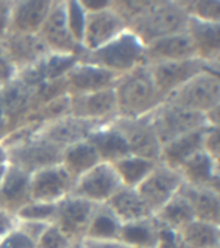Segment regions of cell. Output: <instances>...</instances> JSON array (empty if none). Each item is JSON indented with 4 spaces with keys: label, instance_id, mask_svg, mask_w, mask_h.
Here are the masks:
<instances>
[{
    "label": "cell",
    "instance_id": "6da1fadb",
    "mask_svg": "<svg viewBox=\"0 0 220 248\" xmlns=\"http://www.w3.org/2000/svg\"><path fill=\"white\" fill-rule=\"evenodd\" d=\"M114 92L119 118H144L151 115L165 102V98L155 87L148 65H141L120 75L114 85Z\"/></svg>",
    "mask_w": 220,
    "mask_h": 248
},
{
    "label": "cell",
    "instance_id": "7a4b0ae2",
    "mask_svg": "<svg viewBox=\"0 0 220 248\" xmlns=\"http://www.w3.org/2000/svg\"><path fill=\"white\" fill-rule=\"evenodd\" d=\"M189 16L182 0H149L139 16L128 25L141 42L147 46L169 35L186 31Z\"/></svg>",
    "mask_w": 220,
    "mask_h": 248
},
{
    "label": "cell",
    "instance_id": "3957f363",
    "mask_svg": "<svg viewBox=\"0 0 220 248\" xmlns=\"http://www.w3.org/2000/svg\"><path fill=\"white\" fill-rule=\"evenodd\" d=\"M79 61L89 62L118 77L145 63V44L132 31L126 30L118 38L92 52H83Z\"/></svg>",
    "mask_w": 220,
    "mask_h": 248
},
{
    "label": "cell",
    "instance_id": "277c9868",
    "mask_svg": "<svg viewBox=\"0 0 220 248\" xmlns=\"http://www.w3.org/2000/svg\"><path fill=\"white\" fill-rule=\"evenodd\" d=\"M151 119L162 145L207 124L205 114L169 101H165L155 111L152 112Z\"/></svg>",
    "mask_w": 220,
    "mask_h": 248
},
{
    "label": "cell",
    "instance_id": "5b68a950",
    "mask_svg": "<svg viewBox=\"0 0 220 248\" xmlns=\"http://www.w3.org/2000/svg\"><path fill=\"white\" fill-rule=\"evenodd\" d=\"M5 150L12 166L18 167L31 174L46 167L60 164L64 149L50 142L36 132L29 139Z\"/></svg>",
    "mask_w": 220,
    "mask_h": 248
},
{
    "label": "cell",
    "instance_id": "8992f818",
    "mask_svg": "<svg viewBox=\"0 0 220 248\" xmlns=\"http://www.w3.org/2000/svg\"><path fill=\"white\" fill-rule=\"evenodd\" d=\"M126 30H128L127 22L113 7L112 1L108 7L87 12L82 48L85 52L99 49L118 38Z\"/></svg>",
    "mask_w": 220,
    "mask_h": 248
},
{
    "label": "cell",
    "instance_id": "52a82bcc",
    "mask_svg": "<svg viewBox=\"0 0 220 248\" xmlns=\"http://www.w3.org/2000/svg\"><path fill=\"white\" fill-rule=\"evenodd\" d=\"M166 101L206 115L220 102V79L205 70L172 93Z\"/></svg>",
    "mask_w": 220,
    "mask_h": 248
},
{
    "label": "cell",
    "instance_id": "ba28073f",
    "mask_svg": "<svg viewBox=\"0 0 220 248\" xmlns=\"http://www.w3.org/2000/svg\"><path fill=\"white\" fill-rule=\"evenodd\" d=\"M183 185L184 180L179 170L158 162L154 170L136 187V190L149 212L154 216L178 193Z\"/></svg>",
    "mask_w": 220,
    "mask_h": 248
},
{
    "label": "cell",
    "instance_id": "9c48e42d",
    "mask_svg": "<svg viewBox=\"0 0 220 248\" xmlns=\"http://www.w3.org/2000/svg\"><path fill=\"white\" fill-rule=\"evenodd\" d=\"M122 186L113 164L100 162L75 180L71 194L93 204H106Z\"/></svg>",
    "mask_w": 220,
    "mask_h": 248
},
{
    "label": "cell",
    "instance_id": "30bf717a",
    "mask_svg": "<svg viewBox=\"0 0 220 248\" xmlns=\"http://www.w3.org/2000/svg\"><path fill=\"white\" fill-rule=\"evenodd\" d=\"M74 184L61 163L42 168L30 174V201L56 204L73 193Z\"/></svg>",
    "mask_w": 220,
    "mask_h": 248
},
{
    "label": "cell",
    "instance_id": "8fae6325",
    "mask_svg": "<svg viewBox=\"0 0 220 248\" xmlns=\"http://www.w3.org/2000/svg\"><path fill=\"white\" fill-rule=\"evenodd\" d=\"M39 36L51 53L74 54L81 57L85 52L71 36L66 21L65 0H53Z\"/></svg>",
    "mask_w": 220,
    "mask_h": 248
},
{
    "label": "cell",
    "instance_id": "7c38bea8",
    "mask_svg": "<svg viewBox=\"0 0 220 248\" xmlns=\"http://www.w3.org/2000/svg\"><path fill=\"white\" fill-rule=\"evenodd\" d=\"M69 96L70 115L102 125L114 123L119 118L114 88L87 94Z\"/></svg>",
    "mask_w": 220,
    "mask_h": 248
},
{
    "label": "cell",
    "instance_id": "4fadbf2b",
    "mask_svg": "<svg viewBox=\"0 0 220 248\" xmlns=\"http://www.w3.org/2000/svg\"><path fill=\"white\" fill-rule=\"evenodd\" d=\"M151 69L154 84L165 101L186 85L198 74L205 71V62L198 58H189L183 61L158 62L148 65Z\"/></svg>",
    "mask_w": 220,
    "mask_h": 248
},
{
    "label": "cell",
    "instance_id": "5bb4252c",
    "mask_svg": "<svg viewBox=\"0 0 220 248\" xmlns=\"http://www.w3.org/2000/svg\"><path fill=\"white\" fill-rule=\"evenodd\" d=\"M113 124L126 137L131 154L159 162L162 143L152 124L151 115L137 119L118 118Z\"/></svg>",
    "mask_w": 220,
    "mask_h": 248
},
{
    "label": "cell",
    "instance_id": "9a60e30c",
    "mask_svg": "<svg viewBox=\"0 0 220 248\" xmlns=\"http://www.w3.org/2000/svg\"><path fill=\"white\" fill-rule=\"evenodd\" d=\"M96 204L70 194L56 203L53 224L74 240H83Z\"/></svg>",
    "mask_w": 220,
    "mask_h": 248
},
{
    "label": "cell",
    "instance_id": "2e32d148",
    "mask_svg": "<svg viewBox=\"0 0 220 248\" xmlns=\"http://www.w3.org/2000/svg\"><path fill=\"white\" fill-rule=\"evenodd\" d=\"M118 75L89 62L78 61L65 77L69 94H87L114 88Z\"/></svg>",
    "mask_w": 220,
    "mask_h": 248
},
{
    "label": "cell",
    "instance_id": "e0dca14e",
    "mask_svg": "<svg viewBox=\"0 0 220 248\" xmlns=\"http://www.w3.org/2000/svg\"><path fill=\"white\" fill-rule=\"evenodd\" d=\"M0 43L18 73L34 66L51 53L39 34L8 32Z\"/></svg>",
    "mask_w": 220,
    "mask_h": 248
},
{
    "label": "cell",
    "instance_id": "ac0fdd59",
    "mask_svg": "<svg viewBox=\"0 0 220 248\" xmlns=\"http://www.w3.org/2000/svg\"><path fill=\"white\" fill-rule=\"evenodd\" d=\"M101 125L102 124L81 119L77 116L65 115L42 125L39 128L38 135L61 149H65L70 145L87 140L89 135Z\"/></svg>",
    "mask_w": 220,
    "mask_h": 248
},
{
    "label": "cell",
    "instance_id": "d6986e66",
    "mask_svg": "<svg viewBox=\"0 0 220 248\" xmlns=\"http://www.w3.org/2000/svg\"><path fill=\"white\" fill-rule=\"evenodd\" d=\"M53 0H12L9 31L39 34Z\"/></svg>",
    "mask_w": 220,
    "mask_h": 248
},
{
    "label": "cell",
    "instance_id": "ffe728a7",
    "mask_svg": "<svg viewBox=\"0 0 220 248\" xmlns=\"http://www.w3.org/2000/svg\"><path fill=\"white\" fill-rule=\"evenodd\" d=\"M196 57L193 44L186 31L169 35L145 46V63L183 61Z\"/></svg>",
    "mask_w": 220,
    "mask_h": 248
},
{
    "label": "cell",
    "instance_id": "44dd1931",
    "mask_svg": "<svg viewBox=\"0 0 220 248\" xmlns=\"http://www.w3.org/2000/svg\"><path fill=\"white\" fill-rule=\"evenodd\" d=\"M186 34L193 44L196 57L202 62L213 61L220 54V22L189 17Z\"/></svg>",
    "mask_w": 220,
    "mask_h": 248
},
{
    "label": "cell",
    "instance_id": "7402d4cb",
    "mask_svg": "<svg viewBox=\"0 0 220 248\" xmlns=\"http://www.w3.org/2000/svg\"><path fill=\"white\" fill-rule=\"evenodd\" d=\"M30 201V173L18 167H9L0 182V207L16 215Z\"/></svg>",
    "mask_w": 220,
    "mask_h": 248
},
{
    "label": "cell",
    "instance_id": "603a6c76",
    "mask_svg": "<svg viewBox=\"0 0 220 248\" xmlns=\"http://www.w3.org/2000/svg\"><path fill=\"white\" fill-rule=\"evenodd\" d=\"M35 91L36 89L26 84L18 77L0 89V100L9 119L11 131L17 127L23 119V116L30 111Z\"/></svg>",
    "mask_w": 220,
    "mask_h": 248
},
{
    "label": "cell",
    "instance_id": "cb8c5ba5",
    "mask_svg": "<svg viewBox=\"0 0 220 248\" xmlns=\"http://www.w3.org/2000/svg\"><path fill=\"white\" fill-rule=\"evenodd\" d=\"M206 125L194 129L189 133H186L180 137H176L171 140L170 142L162 145L159 162L179 170V168L188 159L203 150V136H205Z\"/></svg>",
    "mask_w": 220,
    "mask_h": 248
},
{
    "label": "cell",
    "instance_id": "d4e9b609",
    "mask_svg": "<svg viewBox=\"0 0 220 248\" xmlns=\"http://www.w3.org/2000/svg\"><path fill=\"white\" fill-rule=\"evenodd\" d=\"M87 140L95 146L102 162L113 164L126 155L131 154L127 140L113 123L95 129Z\"/></svg>",
    "mask_w": 220,
    "mask_h": 248
},
{
    "label": "cell",
    "instance_id": "484cf974",
    "mask_svg": "<svg viewBox=\"0 0 220 248\" xmlns=\"http://www.w3.org/2000/svg\"><path fill=\"white\" fill-rule=\"evenodd\" d=\"M182 187L154 215V218L158 221L161 226L174 230V232L182 230L184 226H186L196 218L193 205Z\"/></svg>",
    "mask_w": 220,
    "mask_h": 248
},
{
    "label": "cell",
    "instance_id": "4316f807",
    "mask_svg": "<svg viewBox=\"0 0 220 248\" xmlns=\"http://www.w3.org/2000/svg\"><path fill=\"white\" fill-rule=\"evenodd\" d=\"M106 204L122 224L153 216L140 197V194L137 193V190L134 187L122 186Z\"/></svg>",
    "mask_w": 220,
    "mask_h": 248
},
{
    "label": "cell",
    "instance_id": "83f0119b",
    "mask_svg": "<svg viewBox=\"0 0 220 248\" xmlns=\"http://www.w3.org/2000/svg\"><path fill=\"white\" fill-rule=\"evenodd\" d=\"M161 225L154 216L122 225L119 240L132 248H157L159 243Z\"/></svg>",
    "mask_w": 220,
    "mask_h": 248
},
{
    "label": "cell",
    "instance_id": "f1b7e54d",
    "mask_svg": "<svg viewBox=\"0 0 220 248\" xmlns=\"http://www.w3.org/2000/svg\"><path fill=\"white\" fill-rule=\"evenodd\" d=\"M100 162H102L100 155L88 140L70 145L62 151V167L71 174L74 180L92 170Z\"/></svg>",
    "mask_w": 220,
    "mask_h": 248
},
{
    "label": "cell",
    "instance_id": "f546056e",
    "mask_svg": "<svg viewBox=\"0 0 220 248\" xmlns=\"http://www.w3.org/2000/svg\"><path fill=\"white\" fill-rule=\"evenodd\" d=\"M122 222L108 204H96L89 221L85 239L113 240L119 239Z\"/></svg>",
    "mask_w": 220,
    "mask_h": 248
},
{
    "label": "cell",
    "instance_id": "4dcf8cb0",
    "mask_svg": "<svg viewBox=\"0 0 220 248\" xmlns=\"http://www.w3.org/2000/svg\"><path fill=\"white\" fill-rule=\"evenodd\" d=\"M158 162L153 159L128 154L117 160L116 163H113V167L117 174L119 176L122 185L136 189L149 176L152 170H154Z\"/></svg>",
    "mask_w": 220,
    "mask_h": 248
},
{
    "label": "cell",
    "instance_id": "1f68e13d",
    "mask_svg": "<svg viewBox=\"0 0 220 248\" xmlns=\"http://www.w3.org/2000/svg\"><path fill=\"white\" fill-rule=\"evenodd\" d=\"M184 184L194 187H205L209 185L214 174L217 173V162L207 153L202 150L189 158L180 168Z\"/></svg>",
    "mask_w": 220,
    "mask_h": 248
},
{
    "label": "cell",
    "instance_id": "d6a6232c",
    "mask_svg": "<svg viewBox=\"0 0 220 248\" xmlns=\"http://www.w3.org/2000/svg\"><path fill=\"white\" fill-rule=\"evenodd\" d=\"M178 232L192 248H219L220 228L215 224L194 218Z\"/></svg>",
    "mask_w": 220,
    "mask_h": 248
},
{
    "label": "cell",
    "instance_id": "836d02e7",
    "mask_svg": "<svg viewBox=\"0 0 220 248\" xmlns=\"http://www.w3.org/2000/svg\"><path fill=\"white\" fill-rule=\"evenodd\" d=\"M54 213H56V204L31 201L23 205L15 216L17 221H34V222L52 224Z\"/></svg>",
    "mask_w": 220,
    "mask_h": 248
},
{
    "label": "cell",
    "instance_id": "e575fe53",
    "mask_svg": "<svg viewBox=\"0 0 220 248\" xmlns=\"http://www.w3.org/2000/svg\"><path fill=\"white\" fill-rule=\"evenodd\" d=\"M66 21L74 40L82 46V39L85 34L87 11L79 0H65Z\"/></svg>",
    "mask_w": 220,
    "mask_h": 248
},
{
    "label": "cell",
    "instance_id": "d590c367",
    "mask_svg": "<svg viewBox=\"0 0 220 248\" xmlns=\"http://www.w3.org/2000/svg\"><path fill=\"white\" fill-rule=\"evenodd\" d=\"M182 4L189 17L220 22V0H183Z\"/></svg>",
    "mask_w": 220,
    "mask_h": 248
},
{
    "label": "cell",
    "instance_id": "8d00e7d4",
    "mask_svg": "<svg viewBox=\"0 0 220 248\" xmlns=\"http://www.w3.org/2000/svg\"><path fill=\"white\" fill-rule=\"evenodd\" d=\"M78 240L71 239L53 222L46 228L36 240V248H70ZM81 242V240H79Z\"/></svg>",
    "mask_w": 220,
    "mask_h": 248
},
{
    "label": "cell",
    "instance_id": "74e56055",
    "mask_svg": "<svg viewBox=\"0 0 220 248\" xmlns=\"http://www.w3.org/2000/svg\"><path fill=\"white\" fill-rule=\"evenodd\" d=\"M0 248H36V243L22 230L15 226L3 238H0Z\"/></svg>",
    "mask_w": 220,
    "mask_h": 248
},
{
    "label": "cell",
    "instance_id": "f35d334b",
    "mask_svg": "<svg viewBox=\"0 0 220 248\" xmlns=\"http://www.w3.org/2000/svg\"><path fill=\"white\" fill-rule=\"evenodd\" d=\"M203 151L217 162L220 163V127L207 124L203 136Z\"/></svg>",
    "mask_w": 220,
    "mask_h": 248
},
{
    "label": "cell",
    "instance_id": "ab89813d",
    "mask_svg": "<svg viewBox=\"0 0 220 248\" xmlns=\"http://www.w3.org/2000/svg\"><path fill=\"white\" fill-rule=\"evenodd\" d=\"M17 75H18V71L12 63L0 43V89L9 84L12 80H15Z\"/></svg>",
    "mask_w": 220,
    "mask_h": 248
},
{
    "label": "cell",
    "instance_id": "60d3db41",
    "mask_svg": "<svg viewBox=\"0 0 220 248\" xmlns=\"http://www.w3.org/2000/svg\"><path fill=\"white\" fill-rule=\"evenodd\" d=\"M157 248H192L189 244H186L179 235L178 232L170 230L161 226V234H159V243Z\"/></svg>",
    "mask_w": 220,
    "mask_h": 248
},
{
    "label": "cell",
    "instance_id": "b9f144b4",
    "mask_svg": "<svg viewBox=\"0 0 220 248\" xmlns=\"http://www.w3.org/2000/svg\"><path fill=\"white\" fill-rule=\"evenodd\" d=\"M11 0H0V40L9 31V18H11Z\"/></svg>",
    "mask_w": 220,
    "mask_h": 248
},
{
    "label": "cell",
    "instance_id": "7bdbcfd3",
    "mask_svg": "<svg viewBox=\"0 0 220 248\" xmlns=\"http://www.w3.org/2000/svg\"><path fill=\"white\" fill-rule=\"evenodd\" d=\"M83 248H132L123 243L119 239L113 240H92V239H83L82 240Z\"/></svg>",
    "mask_w": 220,
    "mask_h": 248
},
{
    "label": "cell",
    "instance_id": "ee69618b",
    "mask_svg": "<svg viewBox=\"0 0 220 248\" xmlns=\"http://www.w3.org/2000/svg\"><path fill=\"white\" fill-rule=\"evenodd\" d=\"M17 224L15 215L0 207V238H3L7 232H9Z\"/></svg>",
    "mask_w": 220,
    "mask_h": 248
},
{
    "label": "cell",
    "instance_id": "f6af8a7d",
    "mask_svg": "<svg viewBox=\"0 0 220 248\" xmlns=\"http://www.w3.org/2000/svg\"><path fill=\"white\" fill-rule=\"evenodd\" d=\"M9 131H11V124H9L7 112L4 110V106L1 104V100H0V142L9 133Z\"/></svg>",
    "mask_w": 220,
    "mask_h": 248
},
{
    "label": "cell",
    "instance_id": "bcb514c9",
    "mask_svg": "<svg viewBox=\"0 0 220 248\" xmlns=\"http://www.w3.org/2000/svg\"><path fill=\"white\" fill-rule=\"evenodd\" d=\"M9 167H11V162L8 158L7 150L0 145V182L3 181L4 176L7 174Z\"/></svg>",
    "mask_w": 220,
    "mask_h": 248
},
{
    "label": "cell",
    "instance_id": "7dc6e473",
    "mask_svg": "<svg viewBox=\"0 0 220 248\" xmlns=\"http://www.w3.org/2000/svg\"><path fill=\"white\" fill-rule=\"evenodd\" d=\"M206 122L210 125H219L220 127V102L206 114Z\"/></svg>",
    "mask_w": 220,
    "mask_h": 248
},
{
    "label": "cell",
    "instance_id": "c3c4849f",
    "mask_svg": "<svg viewBox=\"0 0 220 248\" xmlns=\"http://www.w3.org/2000/svg\"><path fill=\"white\" fill-rule=\"evenodd\" d=\"M205 70L209 71V73L214 74L215 77H218L220 79V54L218 57H215L213 61L205 63Z\"/></svg>",
    "mask_w": 220,
    "mask_h": 248
},
{
    "label": "cell",
    "instance_id": "681fc988",
    "mask_svg": "<svg viewBox=\"0 0 220 248\" xmlns=\"http://www.w3.org/2000/svg\"><path fill=\"white\" fill-rule=\"evenodd\" d=\"M207 187H209L213 193H215L218 197L220 198V174L219 173L214 174V177L211 178V181L209 182Z\"/></svg>",
    "mask_w": 220,
    "mask_h": 248
},
{
    "label": "cell",
    "instance_id": "f907efd6",
    "mask_svg": "<svg viewBox=\"0 0 220 248\" xmlns=\"http://www.w3.org/2000/svg\"><path fill=\"white\" fill-rule=\"evenodd\" d=\"M70 248H83V246H82V240L81 242H75Z\"/></svg>",
    "mask_w": 220,
    "mask_h": 248
},
{
    "label": "cell",
    "instance_id": "816d5d0a",
    "mask_svg": "<svg viewBox=\"0 0 220 248\" xmlns=\"http://www.w3.org/2000/svg\"><path fill=\"white\" fill-rule=\"evenodd\" d=\"M217 173L220 174V163L219 164H217Z\"/></svg>",
    "mask_w": 220,
    "mask_h": 248
},
{
    "label": "cell",
    "instance_id": "f5cc1de1",
    "mask_svg": "<svg viewBox=\"0 0 220 248\" xmlns=\"http://www.w3.org/2000/svg\"><path fill=\"white\" fill-rule=\"evenodd\" d=\"M219 248H220V244H219Z\"/></svg>",
    "mask_w": 220,
    "mask_h": 248
}]
</instances>
